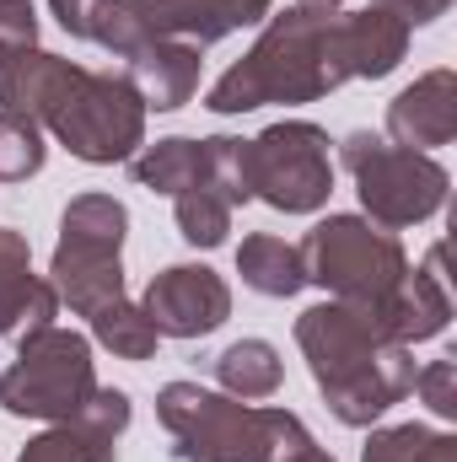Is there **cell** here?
Wrapping results in <instances>:
<instances>
[{
	"label": "cell",
	"mask_w": 457,
	"mask_h": 462,
	"mask_svg": "<svg viewBox=\"0 0 457 462\" xmlns=\"http://www.w3.org/2000/svg\"><path fill=\"white\" fill-rule=\"evenodd\" d=\"M0 108L27 114L38 129H49L70 156L92 167L129 162L145 145V103L114 70H87L60 54L27 49L0 76Z\"/></svg>",
	"instance_id": "6da1fadb"
},
{
	"label": "cell",
	"mask_w": 457,
	"mask_h": 462,
	"mask_svg": "<svg viewBox=\"0 0 457 462\" xmlns=\"http://www.w3.org/2000/svg\"><path fill=\"white\" fill-rule=\"evenodd\" d=\"M296 345L312 365L318 393L340 425H371L415 393V355L398 345L377 312L350 301H318L296 318Z\"/></svg>",
	"instance_id": "7a4b0ae2"
},
{
	"label": "cell",
	"mask_w": 457,
	"mask_h": 462,
	"mask_svg": "<svg viewBox=\"0 0 457 462\" xmlns=\"http://www.w3.org/2000/svg\"><path fill=\"white\" fill-rule=\"evenodd\" d=\"M344 81H350V65H344L340 11L291 5L285 16H269L258 43L231 70H221L205 108L210 114H247L264 103H318Z\"/></svg>",
	"instance_id": "3957f363"
},
{
	"label": "cell",
	"mask_w": 457,
	"mask_h": 462,
	"mask_svg": "<svg viewBox=\"0 0 457 462\" xmlns=\"http://www.w3.org/2000/svg\"><path fill=\"white\" fill-rule=\"evenodd\" d=\"M156 420L167 425L178 462H285L312 447L291 409H258L200 382H167L156 393Z\"/></svg>",
	"instance_id": "277c9868"
},
{
	"label": "cell",
	"mask_w": 457,
	"mask_h": 462,
	"mask_svg": "<svg viewBox=\"0 0 457 462\" xmlns=\"http://www.w3.org/2000/svg\"><path fill=\"white\" fill-rule=\"evenodd\" d=\"M302 269L312 285H323L334 301L382 312V301L393 296V285L404 280L409 258L404 242L387 226L366 221V216H329L307 231L302 242Z\"/></svg>",
	"instance_id": "5b68a950"
},
{
	"label": "cell",
	"mask_w": 457,
	"mask_h": 462,
	"mask_svg": "<svg viewBox=\"0 0 457 462\" xmlns=\"http://www.w3.org/2000/svg\"><path fill=\"white\" fill-rule=\"evenodd\" d=\"M340 162L350 167V178H355V194L366 205V221H377V226H387V231L431 221L447 205V189H452V178H447V167L436 156L387 145L371 129L344 134Z\"/></svg>",
	"instance_id": "8992f818"
},
{
	"label": "cell",
	"mask_w": 457,
	"mask_h": 462,
	"mask_svg": "<svg viewBox=\"0 0 457 462\" xmlns=\"http://www.w3.org/2000/svg\"><path fill=\"white\" fill-rule=\"evenodd\" d=\"M98 393V371H92V345L76 328H33L22 334L16 360L0 376V409L16 420H76L87 409V398Z\"/></svg>",
	"instance_id": "52a82bcc"
},
{
	"label": "cell",
	"mask_w": 457,
	"mask_h": 462,
	"mask_svg": "<svg viewBox=\"0 0 457 462\" xmlns=\"http://www.w3.org/2000/svg\"><path fill=\"white\" fill-rule=\"evenodd\" d=\"M124 231H129V210L114 194H81L65 205L49 285L60 291V301H70V312L92 318L98 307L124 296V263H118Z\"/></svg>",
	"instance_id": "ba28073f"
},
{
	"label": "cell",
	"mask_w": 457,
	"mask_h": 462,
	"mask_svg": "<svg viewBox=\"0 0 457 462\" xmlns=\"http://www.w3.org/2000/svg\"><path fill=\"white\" fill-rule=\"evenodd\" d=\"M247 183L253 199L285 216H312L334 194V162H329V134L307 118L269 124L258 140H247Z\"/></svg>",
	"instance_id": "9c48e42d"
},
{
	"label": "cell",
	"mask_w": 457,
	"mask_h": 462,
	"mask_svg": "<svg viewBox=\"0 0 457 462\" xmlns=\"http://www.w3.org/2000/svg\"><path fill=\"white\" fill-rule=\"evenodd\" d=\"M140 312L162 339H205L231 318V291L205 263H173L145 285Z\"/></svg>",
	"instance_id": "30bf717a"
},
{
	"label": "cell",
	"mask_w": 457,
	"mask_h": 462,
	"mask_svg": "<svg viewBox=\"0 0 457 462\" xmlns=\"http://www.w3.org/2000/svg\"><path fill=\"white\" fill-rule=\"evenodd\" d=\"M129 430V398L118 387H98L76 420L49 425L16 462H118V436Z\"/></svg>",
	"instance_id": "8fae6325"
},
{
	"label": "cell",
	"mask_w": 457,
	"mask_h": 462,
	"mask_svg": "<svg viewBox=\"0 0 457 462\" xmlns=\"http://www.w3.org/2000/svg\"><path fill=\"white\" fill-rule=\"evenodd\" d=\"M457 134V76L452 70H431L415 87H404L387 103V140L404 151H436L452 145Z\"/></svg>",
	"instance_id": "7c38bea8"
},
{
	"label": "cell",
	"mask_w": 457,
	"mask_h": 462,
	"mask_svg": "<svg viewBox=\"0 0 457 462\" xmlns=\"http://www.w3.org/2000/svg\"><path fill=\"white\" fill-rule=\"evenodd\" d=\"M377 318H382V328L398 345H409V349L436 339L452 323V291H447V274H442V247L420 269H404V280L393 285V296L382 301Z\"/></svg>",
	"instance_id": "4fadbf2b"
},
{
	"label": "cell",
	"mask_w": 457,
	"mask_h": 462,
	"mask_svg": "<svg viewBox=\"0 0 457 462\" xmlns=\"http://www.w3.org/2000/svg\"><path fill=\"white\" fill-rule=\"evenodd\" d=\"M124 81L135 87L145 108L173 114L200 92V49L183 38H151L124 60Z\"/></svg>",
	"instance_id": "5bb4252c"
},
{
	"label": "cell",
	"mask_w": 457,
	"mask_h": 462,
	"mask_svg": "<svg viewBox=\"0 0 457 462\" xmlns=\"http://www.w3.org/2000/svg\"><path fill=\"white\" fill-rule=\"evenodd\" d=\"M60 312V291L33 274V247L27 236L0 226V334H33L49 328Z\"/></svg>",
	"instance_id": "9a60e30c"
},
{
	"label": "cell",
	"mask_w": 457,
	"mask_h": 462,
	"mask_svg": "<svg viewBox=\"0 0 457 462\" xmlns=\"http://www.w3.org/2000/svg\"><path fill=\"white\" fill-rule=\"evenodd\" d=\"M275 0H145V16L156 38H183L194 49L221 43L237 27H253L269 16Z\"/></svg>",
	"instance_id": "2e32d148"
},
{
	"label": "cell",
	"mask_w": 457,
	"mask_h": 462,
	"mask_svg": "<svg viewBox=\"0 0 457 462\" xmlns=\"http://www.w3.org/2000/svg\"><path fill=\"white\" fill-rule=\"evenodd\" d=\"M409 32H415V27L398 22V16L382 11V5H366V11L340 16L350 81H382L387 70H398V60L409 54Z\"/></svg>",
	"instance_id": "e0dca14e"
},
{
	"label": "cell",
	"mask_w": 457,
	"mask_h": 462,
	"mask_svg": "<svg viewBox=\"0 0 457 462\" xmlns=\"http://www.w3.org/2000/svg\"><path fill=\"white\" fill-rule=\"evenodd\" d=\"M129 172H135L140 189H151V194H173V199L189 194V189H210L205 140H183V134L135 151V156H129Z\"/></svg>",
	"instance_id": "ac0fdd59"
},
{
	"label": "cell",
	"mask_w": 457,
	"mask_h": 462,
	"mask_svg": "<svg viewBox=\"0 0 457 462\" xmlns=\"http://www.w3.org/2000/svg\"><path fill=\"white\" fill-rule=\"evenodd\" d=\"M237 274H242V285H247V291L275 296V301H285V296H296V291L307 285L302 247H296V242H285V236H269V231L242 236V247H237Z\"/></svg>",
	"instance_id": "d6986e66"
},
{
	"label": "cell",
	"mask_w": 457,
	"mask_h": 462,
	"mask_svg": "<svg viewBox=\"0 0 457 462\" xmlns=\"http://www.w3.org/2000/svg\"><path fill=\"white\" fill-rule=\"evenodd\" d=\"M216 382L227 387V398H242V403H264L280 393L285 382V360L269 339H237L231 349H221L216 360Z\"/></svg>",
	"instance_id": "ffe728a7"
},
{
	"label": "cell",
	"mask_w": 457,
	"mask_h": 462,
	"mask_svg": "<svg viewBox=\"0 0 457 462\" xmlns=\"http://www.w3.org/2000/svg\"><path fill=\"white\" fill-rule=\"evenodd\" d=\"M360 462H457V436L431 425H387L371 430Z\"/></svg>",
	"instance_id": "44dd1931"
},
{
	"label": "cell",
	"mask_w": 457,
	"mask_h": 462,
	"mask_svg": "<svg viewBox=\"0 0 457 462\" xmlns=\"http://www.w3.org/2000/svg\"><path fill=\"white\" fill-rule=\"evenodd\" d=\"M87 38L103 43L118 60H129L140 43L156 38V27H151V16H145V0H98L92 16H87Z\"/></svg>",
	"instance_id": "7402d4cb"
},
{
	"label": "cell",
	"mask_w": 457,
	"mask_h": 462,
	"mask_svg": "<svg viewBox=\"0 0 457 462\" xmlns=\"http://www.w3.org/2000/svg\"><path fill=\"white\" fill-rule=\"evenodd\" d=\"M92 334H98V345H108L124 360H151L156 345H162V334L151 328V318L135 301H124V296L92 312Z\"/></svg>",
	"instance_id": "603a6c76"
},
{
	"label": "cell",
	"mask_w": 457,
	"mask_h": 462,
	"mask_svg": "<svg viewBox=\"0 0 457 462\" xmlns=\"http://www.w3.org/2000/svg\"><path fill=\"white\" fill-rule=\"evenodd\" d=\"M43 156H49L43 129L27 114H5L0 108V183H27L43 167Z\"/></svg>",
	"instance_id": "cb8c5ba5"
},
{
	"label": "cell",
	"mask_w": 457,
	"mask_h": 462,
	"mask_svg": "<svg viewBox=\"0 0 457 462\" xmlns=\"http://www.w3.org/2000/svg\"><path fill=\"white\" fill-rule=\"evenodd\" d=\"M173 216H178V231L183 242L194 247H221L231 231V205L216 194V189H189L173 199Z\"/></svg>",
	"instance_id": "d4e9b609"
},
{
	"label": "cell",
	"mask_w": 457,
	"mask_h": 462,
	"mask_svg": "<svg viewBox=\"0 0 457 462\" xmlns=\"http://www.w3.org/2000/svg\"><path fill=\"white\" fill-rule=\"evenodd\" d=\"M205 162H210V189L227 199L231 210L253 199V183H247V140H237V134L205 140Z\"/></svg>",
	"instance_id": "484cf974"
},
{
	"label": "cell",
	"mask_w": 457,
	"mask_h": 462,
	"mask_svg": "<svg viewBox=\"0 0 457 462\" xmlns=\"http://www.w3.org/2000/svg\"><path fill=\"white\" fill-rule=\"evenodd\" d=\"M38 49V16H33V0L22 5H0V76L16 54Z\"/></svg>",
	"instance_id": "4316f807"
},
{
	"label": "cell",
	"mask_w": 457,
	"mask_h": 462,
	"mask_svg": "<svg viewBox=\"0 0 457 462\" xmlns=\"http://www.w3.org/2000/svg\"><path fill=\"white\" fill-rule=\"evenodd\" d=\"M415 393H420L442 420H452L457 414V360H431L425 371H415Z\"/></svg>",
	"instance_id": "83f0119b"
},
{
	"label": "cell",
	"mask_w": 457,
	"mask_h": 462,
	"mask_svg": "<svg viewBox=\"0 0 457 462\" xmlns=\"http://www.w3.org/2000/svg\"><path fill=\"white\" fill-rule=\"evenodd\" d=\"M371 5L393 11V16H398V22H409V27L436 22V16H447V11H452V0H371Z\"/></svg>",
	"instance_id": "f1b7e54d"
},
{
	"label": "cell",
	"mask_w": 457,
	"mask_h": 462,
	"mask_svg": "<svg viewBox=\"0 0 457 462\" xmlns=\"http://www.w3.org/2000/svg\"><path fill=\"white\" fill-rule=\"evenodd\" d=\"M49 5H54L60 27H65L70 38H87V16H92V5H98V0H49Z\"/></svg>",
	"instance_id": "f546056e"
},
{
	"label": "cell",
	"mask_w": 457,
	"mask_h": 462,
	"mask_svg": "<svg viewBox=\"0 0 457 462\" xmlns=\"http://www.w3.org/2000/svg\"><path fill=\"white\" fill-rule=\"evenodd\" d=\"M285 462H334V457H329V452H323V447H302V452H296V457H285Z\"/></svg>",
	"instance_id": "4dcf8cb0"
},
{
	"label": "cell",
	"mask_w": 457,
	"mask_h": 462,
	"mask_svg": "<svg viewBox=\"0 0 457 462\" xmlns=\"http://www.w3.org/2000/svg\"><path fill=\"white\" fill-rule=\"evenodd\" d=\"M296 5H312V11H340L344 0H296Z\"/></svg>",
	"instance_id": "1f68e13d"
},
{
	"label": "cell",
	"mask_w": 457,
	"mask_h": 462,
	"mask_svg": "<svg viewBox=\"0 0 457 462\" xmlns=\"http://www.w3.org/2000/svg\"><path fill=\"white\" fill-rule=\"evenodd\" d=\"M0 5H22V0H0Z\"/></svg>",
	"instance_id": "d6a6232c"
}]
</instances>
